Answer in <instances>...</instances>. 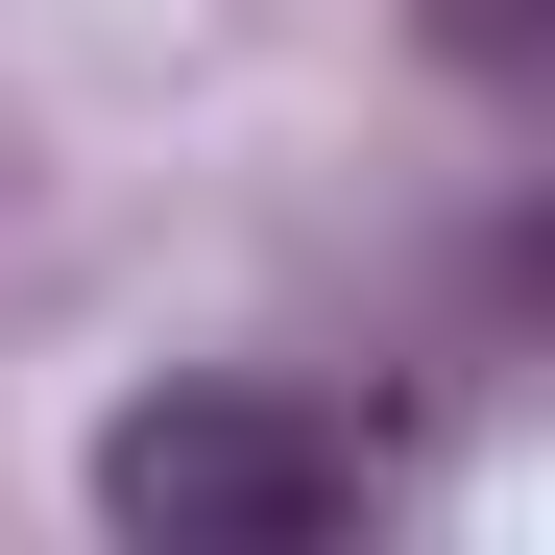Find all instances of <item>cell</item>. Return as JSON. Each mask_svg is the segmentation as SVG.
<instances>
[{"label":"cell","mask_w":555,"mask_h":555,"mask_svg":"<svg viewBox=\"0 0 555 555\" xmlns=\"http://www.w3.org/2000/svg\"><path fill=\"white\" fill-rule=\"evenodd\" d=\"M435 25H459V49H531V0H435Z\"/></svg>","instance_id":"obj_2"},{"label":"cell","mask_w":555,"mask_h":555,"mask_svg":"<svg viewBox=\"0 0 555 555\" xmlns=\"http://www.w3.org/2000/svg\"><path fill=\"white\" fill-rule=\"evenodd\" d=\"M98 531H145V555H314V531H362V411L194 362V387H145L98 435Z\"/></svg>","instance_id":"obj_1"}]
</instances>
